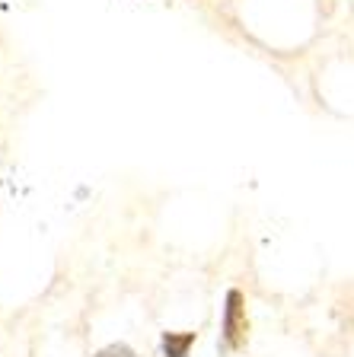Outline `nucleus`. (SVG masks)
Listing matches in <instances>:
<instances>
[{
    "instance_id": "1",
    "label": "nucleus",
    "mask_w": 354,
    "mask_h": 357,
    "mask_svg": "<svg viewBox=\"0 0 354 357\" xmlns=\"http://www.w3.org/2000/svg\"><path fill=\"white\" fill-rule=\"evenodd\" d=\"M249 342V316H246L243 290H227L223 303V351H243Z\"/></svg>"
},
{
    "instance_id": "2",
    "label": "nucleus",
    "mask_w": 354,
    "mask_h": 357,
    "mask_svg": "<svg viewBox=\"0 0 354 357\" xmlns=\"http://www.w3.org/2000/svg\"><path fill=\"white\" fill-rule=\"evenodd\" d=\"M195 332H163V357H189Z\"/></svg>"
},
{
    "instance_id": "3",
    "label": "nucleus",
    "mask_w": 354,
    "mask_h": 357,
    "mask_svg": "<svg viewBox=\"0 0 354 357\" xmlns=\"http://www.w3.org/2000/svg\"><path fill=\"white\" fill-rule=\"evenodd\" d=\"M93 357H138V351L128 348V344H105V348L96 351Z\"/></svg>"
}]
</instances>
